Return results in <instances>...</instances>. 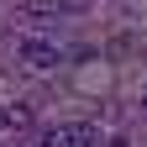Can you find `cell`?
I'll return each mask as SVG.
<instances>
[{
    "instance_id": "1",
    "label": "cell",
    "mask_w": 147,
    "mask_h": 147,
    "mask_svg": "<svg viewBox=\"0 0 147 147\" xmlns=\"http://www.w3.org/2000/svg\"><path fill=\"white\" fill-rule=\"evenodd\" d=\"M16 58L42 74V68H58L63 53H58V42H47V37H21V42H16Z\"/></svg>"
},
{
    "instance_id": "2",
    "label": "cell",
    "mask_w": 147,
    "mask_h": 147,
    "mask_svg": "<svg viewBox=\"0 0 147 147\" xmlns=\"http://www.w3.org/2000/svg\"><path fill=\"white\" fill-rule=\"evenodd\" d=\"M68 147H100V126H89V121L68 126Z\"/></svg>"
},
{
    "instance_id": "3",
    "label": "cell",
    "mask_w": 147,
    "mask_h": 147,
    "mask_svg": "<svg viewBox=\"0 0 147 147\" xmlns=\"http://www.w3.org/2000/svg\"><path fill=\"white\" fill-rule=\"evenodd\" d=\"M0 131H16V121H11V105H0Z\"/></svg>"
},
{
    "instance_id": "4",
    "label": "cell",
    "mask_w": 147,
    "mask_h": 147,
    "mask_svg": "<svg viewBox=\"0 0 147 147\" xmlns=\"http://www.w3.org/2000/svg\"><path fill=\"white\" fill-rule=\"evenodd\" d=\"M142 105H147V89H142Z\"/></svg>"
}]
</instances>
